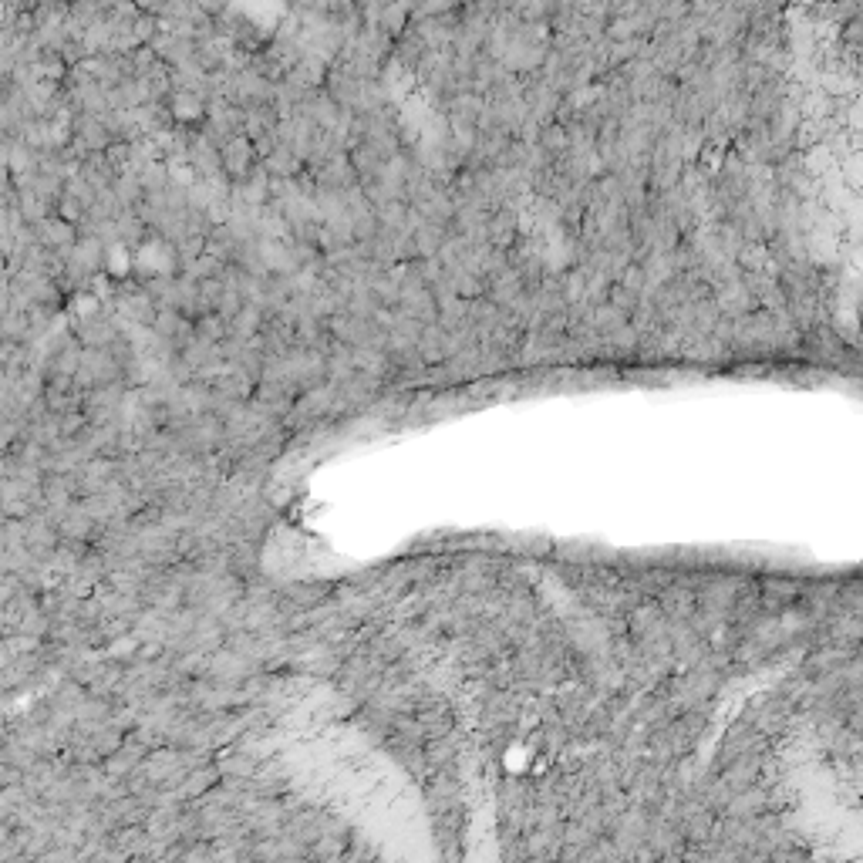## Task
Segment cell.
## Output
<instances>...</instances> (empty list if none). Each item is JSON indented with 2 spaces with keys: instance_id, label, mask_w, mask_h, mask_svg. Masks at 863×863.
<instances>
[{
  "instance_id": "3957f363",
  "label": "cell",
  "mask_w": 863,
  "mask_h": 863,
  "mask_svg": "<svg viewBox=\"0 0 863 863\" xmlns=\"http://www.w3.org/2000/svg\"><path fill=\"white\" fill-rule=\"evenodd\" d=\"M75 331L85 348H108V344L115 341V324H112V317H105V314L81 317Z\"/></svg>"
},
{
  "instance_id": "7a4b0ae2",
  "label": "cell",
  "mask_w": 863,
  "mask_h": 863,
  "mask_svg": "<svg viewBox=\"0 0 863 863\" xmlns=\"http://www.w3.org/2000/svg\"><path fill=\"white\" fill-rule=\"evenodd\" d=\"M257 159L260 156H257V149H253V142L247 139V135H236V139L220 145V166H223L226 176H233V179L247 176V172L257 166Z\"/></svg>"
},
{
  "instance_id": "5b68a950",
  "label": "cell",
  "mask_w": 863,
  "mask_h": 863,
  "mask_svg": "<svg viewBox=\"0 0 863 863\" xmlns=\"http://www.w3.org/2000/svg\"><path fill=\"white\" fill-rule=\"evenodd\" d=\"M408 24H412V7H408V4H395V0H385V7H381L375 27H381L385 34L398 38V34H402Z\"/></svg>"
},
{
  "instance_id": "6da1fadb",
  "label": "cell",
  "mask_w": 863,
  "mask_h": 863,
  "mask_svg": "<svg viewBox=\"0 0 863 863\" xmlns=\"http://www.w3.org/2000/svg\"><path fill=\"white\" fill-rule=\"evenodd\" d=\"M149 48L159 54V61H166L169 68L189 65L196 61V41L186 38V34H172V31H156V38L149 41Z\"/></svg>"
},
{
  "instance_id": "277c9868",
  "label": "cell",
  "mask_w": 863,
  "mask_h": 863,
  "mask_svg": "<svg viewBox=\"0 0 863 863\" xmlns=\"http://www.w3.org/2000/svg\"><path fill=\"white\" fill-rule=\"evenodd\" d=\"M425 51H429V48H425V44H422V38H419V34L412 31V24H408L405 31H402V34H398V38H395L392 58H395L398 65H402L405 71H415V68H419V61H422V54H425Z\"/></svg>"
},
{
  "instance_id": "52a82bcc",
  "label": "cell",
  "mask_w": 863,
  "mask_h": 863,
  "mask_svg": "<svg viewBox=\"0 0 863 863\" xmlns=\"http://www.w3.org/2000/svg\"><path fill=\"white\" fill-rule=\"evenodd\" d=\"M132 4L139 7V11H145V14H159L166 0H132Z\"/></svg>"
},
{
  "instance_id": "8992f818",
  "label": "cell",
  "mask_w": 863,
  "mask_h": 863,
  "mask_svg": "<svg viewBox=\"0 0 863 863\" xmlns=\"http://www.w3.org/2000/svg\"><path fill=\"white\" fill-rule=\"evenodd\" d=\"M543 145H547L550 152H560V149H567V145H570V135H567V129H560V125H550V129L543 132Z\"/></svg>"
}]
</instances>
